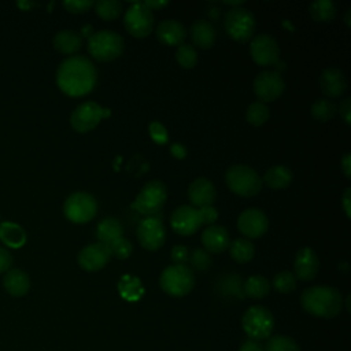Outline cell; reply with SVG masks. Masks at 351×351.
<instances>
[{"label": "cell", "instance_id": "cell-13", "mask_svg": "<svg viewBox=\"0 0 351 351\" xmlns=\"http://www.w3.org/2000/svg\"><path fill=\"white\" fill-rule=\"evenodd\" d=\"M137 240L140 245L148 251L159 250L166 239V230L158 217H147L137 226Z\"/></svg>", "mask_w": 351, "mask_h": 351}, {"label": "cell", "instance_id": "cell-18", "mask_svg": "<svg viewBox=\"0 0 351 351\" xmlns=\"http://www.w3.org/2000/svg\"><path fill=\"white\" fill-rule=\"evenodd\" d=\"M319 269V258L317 252L310 247L300 248L295 255L293 276L302 281L313 280Z\"/></svg>", "mask_w": 351, "mask_h": 351}, {"label": "cell", "instance_id": "cell-1", "mask_svg": "<svg viewBox=\"0 0 351 351\" xmlns=\"http://www.w3.org/2000/svg\"><path fill=\"white\" fill-rule=\"evenodd\" d=\"M97 80L96 67L90 59L74 55L64 59L56 71L59 89L69 96H84L93 90Z\"/></svg>", "mask_w": 351, "mask_h": 351}, {"label": "cell", "instance_id": "cell-37", "mask_svg": "<svg viewBox=\"0 0 351 351\" xmlns=\"http://www.w3.org/2000/svg\"><path fill=\"white\" fill-rule=\"evenodd\" d=\"M176 60L182 69H193L197 63V52L191 44H181L177 47Z\"/></svg>", "mask_w": 351, "mask_h": 351}, {"label": "cell", "instance_id": "cell-5", "mask_svg": "<svg viewBox=\"0 0 351 351\" xmlns=\"http://www.w3.org/2000/svg\"><path fill=\"white\" fill-rule=\"evenodd\" d=\"M159 284L167 295L181 298L195 287V274L186 265H171L162 271Z\"/></svg>", "mask_w": 351, "mask_h": 351}, {"label": "cell", "instance_id": "cell-39", "mask_svg": "<svg viewBox=\"0 0 351 351\" xmlns=\"http://www.w3.org/2000/svg\"><path fill=\"white\" fill-rule=\"evenodd\" d=\"M188 261H189L191 266L196 270H207L211 266V256L203 248H195L189 254Z\"/></svg>", "mask_w": 351, "mask_h": 351}, {"label": "cell", "instance_id": "cell-40", "mask_svg": "<svg viewBox=\"0 0 351 351\" xmlns=\"http://www.w3.org/2000/svg\"><path fill=\"white\" fill-rule=\"evenodd\" d=\"M108 248H110L111 255H114V256L118 258V259H126V258H129L130 254H132V251H133L132 243H130L128 239H125L123 236L119 237V239H117V240H114L112 243H110V244H108Z\"/></svg>", "mask_w": 351, "mask_h": 351}, {"label": "cell", "instance_id": "cell-34", "mask_svg": "<svg viewBox=\"0 0 351 351\" xmlns=\"http://www.w3.org/2000/svg\"><path fill=\"white\" fill-rule=\"evenodd\" d=\"M310 111H311V115H313V118L315 121H318V122H328V121H330L336 115L337 107L329 99H318V100H315L313 103Z\"/></svg>", "mask_w": 351, "mask_h": 351}, {"label": "cell", "instance_id": "cell-10", "mask_svg": "<svg viewBox=\"0 0 351 351\" xmlns=\"http://www.w3.org/2000/svg\"><path fill=\"white\" fill-rule=\"evenodd\" d=\"M123 26L133 37H147L154 29V14L143 1H134L125 11Z\"/></svg>", "mask_w": 351, "mask_h": 351}, {"label": "cell", "instance_id": "cell-21", "mask_svg": "<svg viewBox=\"0 0 351 351\" xmlns=\"http://www.w3.org/2000/svg\"><path fill=\"white\" fill-rule=\"evenodd\" d=\"M202 244L207 252L221 254L229 248L230 236L225 226L210 225L202 232Z\"/></svg>", "mask_w": 351, "mask_h": 351}, {"label": "cell", "instance_id": "cell-42", "mask_svg": "<svg viewBox=\"0 0 351 351\" xmlns=\"http://www.w3.org/2000/svg\"><path fill=\"white\" fill-rule=\"evenodd\" d=\"M95 5L92 0H66L63 1V7L71 14H84Z\"/></svg>", "mask_w": 351, "mask_h": 351}, {"label": "cell", "instance_id": "cell-29", "mask_svg": "<svg viewBox=\"0 0 351 351\" xmlns=\"http://www.w3.org/2000/svg\"><path fill=\"white\" fill-rule=\"evenodd\" d=\"M118 292L125 300L136 302L143 296L144 288L141 281L137 277L125 274L118 282Z\"/></svg>", "mask_w": 351, "mask_h": 351}, {"label": "cell", "instance_id": "cell-9", "mask_svg": "<svg viewBox=\"0 0 351 351\" xmlns=\"http://www.w3.org/2000/svg\"><path fill=\"white\" fill-rule=\"evenodd\" d=\"M97 213V202L88 192L71 193L63 204L64 217L74 223H85L95 218Z\"/></svg>", "mask_w": 351, "mask_h": 351}, {"label": "cell", "instance_id": "cell-15", "mask_svg": "<svg viewBox=\"0 0 351 351\" xmlns=\"http://www.w3.org/2000/svg\"><path fill=\"white\" fill-rule=\"evenodd\" d=\"M170 225L176 233L181 236H189L203 225V221L199 208L193 206H180L173 211L170 217Z\"/></svg>", "mask_w": 351, "mask_h": 351}, {"label": "cell", "instance_id": "cell-22", "mask_svg": "<svg viewBox=\"0 0 351 351\" xmlns=\"http://www.w3.org/2000/svg\"><path fill=\"white\" fill-rule=\"evenodd\" d=\"M155 34L162 44L170 45V47H176V45L178 47L184 44V40L186 37V30L182 26V23L176 19H163L158 23Z\"/></svg>", "mask_w": 351, "mask_h": 351}, {"label": "cell", "instance_id": "cell-32", "mask_svg": "<svg viewBox=\"0 0 351 351\" xmlns=\"http://www.w3.org/2000/svg\"><path fill=\"white\" fill-rule=\"evenodd\" d=\"M244 293L252 299H262L270 292V282L262 276H251L243 285Z\"/></svg>", "mask_w": 351, "mask_h": 351}, {"label": "cell", "instance_id": "cell-6", "mask_svg": "<svg viewBox=\"0 0 351 351\" xmlns=\"http://www.w3.org/2000/svg\"><path fill=\"white\" fill-rule=\"evenodd\" d=\"M167 199V189L162 181L152 180L148 181L138 195L136 196L134 202L132 203V208L145 217H155L162 207L165 206Z\"/></svg>", "mask_w": 351, "mask_h": 351}, {"label": "cell", "instance_id": "cell-12", "mask_svg": "<svg viewBox=\"0 0 351 351\" xmlns=\"http://www.w3.org/2000/svg\"><path fill=\"white\" fill-rule=\"evenodd\" d=\"M284 89V80L277 70H263L254 80V93L265 104L277 100Z\"/></svg>", "mask_w": 351, "mask_h": 351}, {"label": "cell", "instance_id": "cell-25", "mask_svg": "<svg viewBox=\"0 0 351 351\" xmlns=\"http://www.w3.org/2000/svg\"><path fill=\"white\" fill-rule=\"evenodd\" d=\"M82 45V37L74 30H60L53 37V47L64 55L75 53Z\"/></svg>", "mask_w": 351, "mask_h": 351}, {"label": "cell", "instance_id": "cell-52", "mask_svg": "<svg viewBox=\"0 0 351 351\" xmlns=\"http://www.w3.org/2000/svg\"><path fill=\"white\" fill-rule=\"evenodd\" d=\"M81 33H82V36H86V37H90V36L93 34L90 26H85V27L81 30ZM82 36H81V37H82Z\"/></svg>", "mask_w": 351, "mask_h": 351}, {"label": "cell", "instance_id": "cell-48", "mask_svg": "<svg viewBox=\"0 0 351 351\" xmlns=\"http://www.w3.org/2000/svg\"><path fill=\"white\" fill-rule=\"evenodd\" d=\"M170 152H171V155L174 156V158H177V159H184L185 156H186V148L182 145V144H180V143H174V144H171V147H170Z\"/></svg>", "mask_w": 351, "mask_h": 351}, {"label": "cell", "instance_id": "cell-45", "mask_svg": "<svg viewBox=\"0 0 351 351\" xmlns=\"http://www.w3.org/2000/svg\"><path fill=\"white\" fill-rule=\"evenodd\" d=\"M200 211V215H202V221L203 223H207V225H213L217 218H218V211L210 206V207H203V208H199Z\"/></svg>", "mask_w": 351, "mask_h": 351}, {"label": "cell", "instance_id": "cell-24", "mask_svg": "<svg viewBox=\"0 0 351 351\" xmlns=\"http://www.w3.org/2000/svg\"><path fill=\"white\" fill-rule=\"evenodd\" d=\"M191 37L196 47L207 49L214 45L217 33L211 22L206 19H199V21H195L191 26Z\"/></svg>", "mask_w": 351, "mask_h": 351}, {"label": "cell", "instance_id": "cell-17", "mask_svg": "<svg viewBox=\"0 0 351 351\" xmlns=\"http://www.w3.org/2000/svg\"><path fill=\"white\" fill-rule=\"evenodd\" d=\"M237 228L244 236L250 239H256L266 233L269 228V219L262 210L247 208L239 215Z\"/></svg>", "mask_w": 351, "mask_h": 351}, {"label": "cell", "instance_id": "cell-50", "mask_svg": "<svg viewBox=\"0 0 351 351\" xmlns=\"http://www.w3.org/2000/svg\"><path fill=\"white\" fill-rule=\"evenodd\" d=\"M340 167H341V171L344 173V176L347 178H350L351 176V158H350V154H346L341 160H340Z\"/></svg>", "mask_w": 351, "mask_h": 351}, {"label": "cell", "instance_id": "cell-35", "mask_svg": "<svg viewBox=\"0 0 351 351\" xmlns=\"http://www.w3.org/2000/svg\"><path fill=\"white\" fill-rule=\"evenodd\" d=\"M269 117H270V110L262 101H254L247 107V111H245L247 122L254 126L263 125L269 119Z\"/></svg>", "mask_w": 351, "mask_h": 351}, {"label": "cell", "instance_id": "cell-11", "mask_svg": "<svg viewBox=\"0 0 351 351\" xmlns=\"http://www.w3.org/2000/svg\"><path fill=\"white\" fill-rule=\"evenodd\" d=\"M108 115L110 110L103 108L95 101H85L74 108L70 117V123L75 132L86 133L95 129L101 121V118Z\"/></svg>", "mask_w": 351, "mask_h": 351}, {"label": "cell", "instance_id": "cell-30", "mask_svg": "<svg viewBox=\"0 0 351 351\" xmlns=\"http://www.w3.org/2000/svg\"><path fill=\"white\" fill-rule=\"evenodd\" d=\"M336 5L330 0H315L308 5L310 16L319 23H329L336 16Z\"/></svg>", "mask_w": 351, "mask_h": 351}, {"label": "cell", "instance_id": "cell-31", "mask_svg": "<svg viewBox=\"0 0 351 351\" xmlns=\"http://www.w3.org/2000/svg\"><path fill=\"white\" fill-rule=\"evenodd\" d=\"M229 254L237 263H247L254 258L255 247L248 239H236L229 244Z\"/></svg>", "mask_w": 351, "mask_h": 351}, {"label": "cell", "instance_id": "cell-26", "mask_svg": "<svg viewBox=\"0 0 351 351\" xmlns=\"http://www.w3.org/2000/svg\"><path fill=\"white\" fill-rule=\"evenodd\" d=\"M122 233H123V228L121 222L114 217L103 218L96 226V237L99 243H103L106 245L122 237Z\"/></svg>", "mask_w": 351, "mask_h": 351}, {"label": "cell", "instance_id": "cell-44", "mask_svg": "<svg viewBox=\"0 0 351 351\" xmlns=\"http://www.w3.org/2000/svg\"><path fill=\"white\" fill-rule=\"evenodd\" d=\"M340 118L346 125H351V97H344L339 106Z\"/></svg>", "mask_w": 351, "mask_h": 351}, {"label": "cell", "instance_id": "cell-36", "mask_svg": "<svg viewBox=\"0 0 351 351\" xmlns=\"http://www.w3.org/2000/svg\"><path fill=\"white\" fill-rule=\"evenodd\" d=\"M263 350L265 351H300L299 344L292 337L282 336V335H274L269 337Z\"/></svg>", "mask_w": 351, "mask_h": 351}, {"label": "cell", "instance_id": "cell-49", "mask_svg": "<svg viewBox=\"0 0 351 351\" xmlns=\"http://www.w3.org/2000/svg\"><path fill=\"white\" fill-rule=\"evenodd\" d=\"M350 200H351V188H347L343 193V199H341V204H343V208H344V213H346V217L350 218L351 217V204H350Z\"/></svg>", "mask_w": 351, "mask_h": 351}, {"label": "cell", "instance_id": "cell-2", "mask_svg": "<svg viewBox=\"0 0 351 351\" xmlns=\"http://www.w3.org/2000/svg\"><path fill=\"white\" fill-rule=\"evenodd\" d=\"M300 304L304 311L319 318H333L343 307V296L339 289L329 285H315L303 291Z\"/></svg>", "mask_w": 351, "mask_h": 351}, {"label": "cell", "instance_id": "cell-46", "mask_svg": "<svg viewBox=\"0 0 351 351\" xmlns=\"http://www.w3.org/2000/svg\"><path fill=\"white\" fill-rule=\"evenodd\" d=\"M11 263H12L11 254L5 248L0 247V273H5L7 270H10Z\"/></svg>", "mask_w": 351, "mask_h": 351}, {"label": "cell", "instance_id": "cell-54", "mask_svg": "<svg viewBox=\"0 0 351 351\" xmlns=\"http://www.w3.org/2000/svg\"><path fill=\"white\" fill-rule=\"evenodd\" d=\"M350 12H351L350 10H347V12H346V19L344 21H346L347 26H350Z\"/></svg>", "mask_w": 351, "mask_h": 351}, {"label": "cell", "instance_id": "cell-41", "mask_svg": "<svg viewBox=\"0 0 351 351\" xmlns=\"http://www.w3.org/2000/svg\"><path fill=\"white\" fill-rule=\"evenodd\" d=\"M148 132H149V136L152 138L154 143L159 144V145H163L169 141V133H167V129L158 121H152L148 126Z\"/></svg>", "mask_w": 351, "mask_h": 351}, {"label": "cell", "instance_id": "cell-47", "mask_svg": "<svg viewBox=\"0 0 351 351\" xmlns=\"http://www.w3.org/2000/svg\"><path fill=\"white\" fill-rule=\"evenodd\" d=\"M239 351H265V350H263V346L259 341L250 339V340H247L245 343L241 344Z\"/></svg>", "mask_w": 351, "mask_h": 351}, {"label": "cell", "instance_id": "cell-14", "mask_svg": "<svg viewBox=\"0 0 351 351\" xmlns=\"http://www.w3.org/2000/svg\"><path fill=\"white\" fill-rule=\"evenodd\" d=\"M250 53L252 60L259 66H273L280 60V48L277 41L263 33L252 38L250 44Z\"/></svg>", "mask_w": 351, "mask_h": 351}, {"label": "cell", "instance_id": "cell-33", "mask_svg": "<svg viewBox=\"0 0 351 351\" xmlns=\"http://www.w3.org/2000/svg\"><path fill=\"white\" fill-rule=\"evenodd\" d=\"M93 7L96 15L104 21H114L122 14V3L118 0H99Z\"/></svg>", "mask_w": 351, "mask_h": 351}, {"label": "cell", "instance_id": "cell-4", "mask_svg": "<svg viewBox=\"0 0 351 351\" xmlns=\"http://www.w3.org/2000/svg\"><path fill=\"white\" fill-rule=\"evenodd\" d=\"M88 52L100 62H110L123 52V38L114 30H99L88 38Z\"/></svg>", "mask_w": 351, "mask_h": 351}, {"label": "cell", "instance_id": "cell-28", "mask_svg": "<svg viewBox=\"0 0 351 351\" xmlns=\"http://www.w3.org/2000/svg\"><path fill=\"white\" fill-rule=\"evenodd\" d=\"M0 240L11 248H19L26 241V232L18 223L3 222L0 225Z\"/></svg>", "mask_w": 351, "mask_h": 351}, {"label": "cell", "instance_id": "cell-53", "mask_svg": "<svg viewBox=\"0 0 351 351\" xmlns=\"http://www.w3.org/2000/svg\"><path fill=\"white\" fill-rule=\"evenodd\" d=\"M225 4L230 5V8H233V7H240L243 4V1H225Z\"/></svg>", "mask_w": 351, "mask_h": 351}, {"label": "cell", "instance_id": "cell-20", "mask_svg": "<svg viewBox=\"0 0 351 351\" xmlns=\"http://www.w3.org/2000/svg\"><path fill=\"white\" fill-rule=\"evenodd\" d=\"M214 184L207 178H196L188 188V199L196 208L210 207L215 202Z\"/></svg>", "mask_w": 351, "mask_h": 351}, {"label": "cell", "instance_id": "cell-19", "mask_svg": "<svg viewBox=\"0 0 351 351\" xmlns=\"http://www.w3.org/2000/svg\"><path fill=\"white\" fill-rule=\"evenodd\" d=\"M321 92L329 99L340 97L347 89V78L337 67H328L319 75Z\"/></svg>", "mask_w": 351, "mask_h": 351}, {"label": "cell", "instance_id": "cell-7", "mask_svg": "<svg viewBox=\"0 0 351 351\" xmlns=\"http://www.w3.org/2000/svg\"><path fill=\"white\" fill-rule=\"evenodd\" d=\"M241 325L251 340L259 341L270 337L274 328V318L266 307L252 306L244 313Z\"/></svg>", "mask_w": 351, "mask_h": 351}, {"label": "cell", "instance_id": "cell-23", "mask_svg": "<svg viewBox=\"0 0 351 351\" xmlns=\"http://www.w3.org/2000/svg\"><path fill=\"white\" fill-rule=\"evenodd\" d=\"M3 285L4 289L11 295V296H23L27 293L30 288V278L29 276L21 270V269H11L7 270L3 278Z\"/></svg>", "mask_w": 351, "mask_h": 351}, {"label": "cell", "instance_id": "cell-8", "mask_svg": "<svg viewBox=\"0 0 351 351\" xmlns=\"http://www.w3.org/2000/svg\"><path fill=\"white\" fill-rule=\"evenodd\" d=\"M223 26L226 33L239 43H247L255 32V18L244 7H233L225 14Z\"/></svg>", "mask_w": 351, "mask_h": 351}, {"label": "cell", "instance_id": "cell-3", "mask_svg": "<svg viewBox=\"0 0 351 351\" xmlns=\"http://www.w3.org/2000/svg\"><path fill=\"white\" fill-rule=\"evenodd\" d=\"M225 181L228 188L243 197H251L261 192L263 181L261 176L247 165H233L226 170Z\"/></svg>", "mask_w": 351, "mask_h": 351}, {"label": "cell", "instance_id": "cell-16", "mask_svg": "<svg viewBox=\"0 0 351 351\" xmlns=\"http://www.w3.org/2000/svg\"><path fill=\"white\" fill-rule=\"evenodd\" d=\"M111 258L108 245L103 243H93L84 247L77 256V262L81 269L86 271H97L103 269Z\"/></svg>", "mask_w": 351, "mask_h": 351}, {"label": "cell", "instance_id": "cell-51", "mask_svg": "<svg viewBox=\"0 0 351 351\" xmlns=\"http://www.w3.org/2000/svg\"><path fill=\"white\" fill-rule=\"evenodd\" d=\"M143 4L147 7V8H149L151 11H154V10H160V8H163V7H166L169 3L167 1H143Z\"/></svg>", "mask_w": 351, "mask_h": 351}, {"label": "cell", "instance_id": "cell-43", "mask_svg": "<svg viewBox=\"0 0 351 351\" xmlns=\"http://www.w3.org/2000/svg\"><path fill=\"white\" fill-rule=\"evenodd\" d=\"M188 256H189V252L185 245H174L171 248L170 258L174 265H185V262L188 261Z\"/></svg>", "mask_w": 351, "mask_h": 351}, {"label": "cell", "instance_id": "cell-38", "mask_svg": "<svg viewBox=\"0 0 351 351\" xmlns=\"http://www.w3.org/2000/svg\"><path fill=\"white\" fill-rule=\"evenodd\" d=\"M273 287L280 293H291L296 288V277L288 270L280 271L273 278Z\"/></svg>", "mask_w": 351, "mask_h": 351}, {"label": "cell", "instance_id": "cell-27", "mask_svg": "<svg viewBox=\"0 0 351 351\" xmlns=\"http://www.w3.org/2000/svg\"><path fill=\"white\" fill-rule=\"evenodd\" d=\"M292 178L293 174L287 166L277 165L265 173L262 181H265V184L271 189H284L292 182Z\"/></svg>", "mask_w": 351, "mask_h": 351}]
</instances>
